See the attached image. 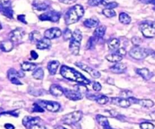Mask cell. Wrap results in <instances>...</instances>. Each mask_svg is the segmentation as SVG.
Listing matches in <instances>:
<instances>
[{
  "mask_svg": "<svg viewBox=\"0 0 155 129\" xmlns=\"http://www.w3.org/2000/svg\"><path fill=\"white\" fill-rule=\"evenodd\" d=\"M96 120L97 122H98V123L100 125H101L104 128H111L110 124H109L108 119H107V118L105 117V116H101V115H97Z\"/></svg>",
  "mask_w": 155,
  "mask_h": 129,
  "instance_id": "484cf974",
  "label": "cell"
},
{
  "mask_svg": "<svg viewBox=\"0 0 155 129\" xmlns=\"http://www.w3.org/2000/svg\"><path fill=\"white\" fill-rule=\"evenodd\" d=\"M140 128L142 129H153L154 128V125L150 122H142L140 124Z\"/></svg>",
  "mask_w": 155,
  "mask_h": 129,
  "instance_id": "b9f144b4",
  "label": "cell"
},
{
  "mask_svg": "<svg viewBox=\"0 0 155 129\" xmlns=\"http://www.w3.org/2000/svg\"><path fill=\"white\" fill-rule=\"evenodd\" d=\"M42 38V35L37 30H34V31H32L31 33L29 34V39L31 42H37L40 40Z\"/></svg>",
  "mask_w": 155,
  "mask_h": 129,
  "instance_id": "4dcf8cb0",
  "label": "cell"
},
{
  "mask_svg": "<svg viewBox=\"0 0 155 129\" xmlns=\"http://www.w3.org/2000/svg\"><path fill=\"white\" fill-rule=\"evenodd\" d=\"M106 30H107V27L104 25H101L98 26V27H96L95 31H94L93 36H95L97 39H101L104 36V34H105Z\"/></svg>",
  "mask_w": 155,
  "mask_h": 129,
  "instance_id": "d4e9b609",
  "label": "cell"
},
{
  "mask_svg": "<svg viewBox=\"0 0 155 129\" xmlns=\"http://www.w3.org/2000/svg\"><path fill=\"white\" fill-rule=\"evenodd\" d=\"M132 42H133V44L135 46H139V45H140L141 42H142V40H141L140 38L135 36V37H133V39H132Z\"/></svg>",
  "mask_w": 155,
  "mask_h": 129,
  "instance_id": "f6af8a7d",
  "label": "cell"
},
{
  "mask_svg": "<svg viewBox=\"0 0 155 129\" xmlns=\"http://www.w3.org/2000/svg\"><path fill=\"white\" fill-rule=\"evenodd\" d=\"M51 40L47 38H42L39 42H36V48L39 50L48 49L51 47Z\"/></svg>",
  "mask_w": 155,
  "mask_h": 129,
  "instance_id": "44dd1931",
  "label": "cell"
},
{
  "mask_svg": "<svg viewBox=\"0 0 155 129\" xmlns=\"http://www.w3.org/2000/svg\"><path fill=\"white\" fill-rule=\"evenodd\" d=\"M82 117H83V113L80 110H77L64 116L61 119V122L66 125H72V124L77 123L79 121L81 120Z\"/></svg>",
  "mask_w": 155,
  "mask_h": 129,
  "instance_id": "8992f818",
  "label": "cell"
},
{
  "mask_svg": "<svg viewBox=\"0 0 155 129\" xmlns=\"http://www.w3.org/2000/svg\"><path fill=\"white\" fill-rule=\"evenodd\" d=\"M98 39L95 37V36H92V37L89 38V39L88 40L87 44H86V49L88 50H92L95 47L96 45V42Z\"/></svg>",
  "mask_w": 155,
  "mask_h": 129,
  "instance_id": "836d02e7",
  "label": "cell"
},
{
  "mask_svg": "<svg viewBox=\"0 0 155 129\" xmlns=\"http://www.w3.org/2000/svg\"><path fill=\"white\" fill-rule=\"evenodd\" d=\"M49 92L54 97H61L64 95V89L59 85H51L49 89Z\"/></svg>",
  "mask_w": 155,
  "mask_h": 129,
  "instance_id": "d6986e66",
  "label": "cell"
},
{
  "mask_svg": "<svg viewBox=\"0 0 155 129\" xmlns=\"http://www.w3.org/2000/svg\"><path fill=\"white\" fill-rule=\"evenodd\" d=\"M110 103L122 108H128L132 105L130 100L125 98H110Z\"/></svg>",
  "mask_w": 155,
  "mask_h": 129,
  "instance_id": "9a60e30c",
  "label": "cell"
},
{
  "mask_svg": "<svg viewBox=\"0 0 155 129\" xmlns=\"http://www.w3.org/2000/svg\"><path fill=\"white\" fill-rule=\"evenodd\" d=\"M61 18V13L56 11H49L45 13L39 15V19L42 21H51V22L57 23L58 22Z\"/></svg>",
  "mask_w": 155,
  "mask_h": 129,
  "instance_id": "9c48e42d",
  "label": "cell"
},
{
  "mask_svg": "<svg viewBox=\"0 0 155 129\" xmlns=\"http://www.w3.org/2000/svg\"><path fill=\"white\" fill-rule=\"evenodd\" d=\"M119 21L121 24H125V25H127V24H130L131 23V18L129 15H127L125 12H121L119 15Z\"/></svg>",
  "mask_w": 155,
  "mask_h": 129,
  "instance_id": "1f68e13d",
  "label": "cell"
},
{
  "mask_svg": "<svg viewBox=\"0 0 155 129\" xmlns=\"http://www.w3.org/2000/svg\"><path fill=\"white\" fill-rule=\"evenodd\" d=\"M14 48V43L12 41L5 40L0 43V51L3 52H9Z\"/></svg>",
  "mask_w": 155,
  "mask_h": 129,
  "instance_id": "603a6c76",
  "label": "cell"
},
{
  "mask_svg": "<svg viewBox=\"0 0 155 129\" xmlns=\"http://www.w3.org/2000/svg\"><path fill=\"white\" fill-rule=\"evenodd\" d=\"M107 112H108V113H110V114L113 117L116 118V119H119V120H120V121L125 120V118H126L125 116H123V115H121V114H120V113H117V112L114 111V110H108Z\"/></svg>",
  "mask_w": 155,
  "mask_h": 129,
  "instance_id": "f35d334b",
  "label": "cell"
},
{
  "mask_svg": "<svg viewBox=\"0 0 155 129\" xmlns=\"http://www.w3.org/2000/svg\"><path fill=\"white\" fill-rule=\"evenodd\" d=\"M0 12L8 18H10V19L13 18L14 12L11 6H3L0 5Z\"/></svg>",
  "mask_w": 155,
  "mask_h": 129,
  "instance_id": "4316f807",
  "label": "cell"
},
{
  "mask_svg": "<svg viewBox=\"0 0 155 129\" xmlns=\"http://www.w3.org/2000/svg\"><path fill=\"white\" fill-rule=\"evenodd\" d=\"M128 99L130 100L131 104H139L141 107H145V108H151L154 105V101L150 99H137L133 97H130Z\"/></svg>",
  "mask_w": 155,
  "mask_h": 129,
  "instance_id": "7c38bea8",
  "label": "cell"
},
{
  "mask_svg": "<svg viewBox=\"0 0 155 129\" xmlns=\"http://www.w3.org/2000/svg\"><path fill=\"white\" fill-rule=\"evenodd\" d=\"M51 2L48 0H34L33 2V8L38 11H45L51 8Z\"/></svg>",
  "mask_w": 155,
  "mask_h": 129,
  "instance_id": "2e32d148",
  "label": "cell"
},
{
  "mask_svg": "<svg viewBox=\"0 0 155 129\" xmlns=\"http://www.w3.org/2000/svg\"><path fill=\"white\" fill-rule=\"evenodd\" d=\"M103 15L105 17L108 18H111L113 17L116 16V12L114 9H110V8H104L102 10Z\"/></svg>",
  "mask_w": 155,
  "mask_h": 129,
  "instance_id": "8d00e7d4",
  "label": "cell"
},
{
  "mask_svg": "<svg viewBox=\"0 0 155 129\" xmlns=\"http://www.w3.org/2000/svg\"><path fill=\"white\" fill-rule=\"evenodd\" d=\"M8 79L10 80V82L13 84L17 85H21L22 82L20 81V78H23L24 77V73L21 71H17L16 69L11 68L8 69L7 73Z\"/></svg>",
  "mask_w": 155,
  "mask_h": 129,
  "instance_id": "ba28073f",
  "label": "cell"
},
{
  "mask_svg": "<svg viewBox=\"0 0 155 129\" xmlns=\"http://www.w3.org/2000/svg\"><path fill=\"white\" fill-rule=\"evenodd\" d=\"M120 45V42L117 38H112V39H109L107 42V45H108V48L111 51H116Z\"/></svg>",
  "mask_w": 155,
  "mask_h": 129,
  "instance_id": "f1b7e54d",
  "label": "cell"
},
{
  "mask_svg": "<svg viewBox=\"0 0 155 129\" xmlns=\"http://www.w3.org/2000/svg\"><path fill=\"white\" fill-rule=\"evenodd\" d=\"M38 104L48 111L51 112V113H56L58 112L61 109V104L58 102L49 101H39Z\"/></svg>",
  "mask_w": 155,
  "mask_h": 129,
  "instance_id": "30bf717a",
  "label": "cell"
},
{
  "mask_svg": "<svg viewBox=\"0 0 155 129\" xmlns=\"http://www.w3.org/2000/svg\"><path fill=\"white\" fill-rule=\"evenodd\" d=\"M149 116L151 117V119H152V120L155 121V111L152 112V113H151L149 114Z\"/></svg>",
  "mask_w": 155,
  "mask_h": 129,
  "instance_id": "11a10c76",
  "label": "cell"
},
{
  "mask_svg": "<svg viewBox=\"0 0 155 129\" xmlns=\"http://www.w3.org/2000/svg\"><path fill=\"white\" fill-rule=\"evenodd\" d=\"M59 66H60V62L58 60H51V61L48 62V65H47V69H48L50 75H55Z\"/></svg>",
  "mask_w": 155,
  "mask_h": 129,
  "instance_id": "7402d4cb",
  "label": "cell"
},
{
  "mask_svg": "<svg viewBox=\"0 0 155 129\" xmlns=\"http://www.w3.org/2000/svg\"><path fill=\"white\" fill-rule=\"evenodd\" d=\"M92 89L95 92H100L101 90V89H102V87H101V85L99 82H94L92 83Z\"/></svg>",
  "mask_w": 155,
  "mask_h": 129,
  "instance_id": "ee69618b",
  "label": "cell"
},
{
  "mask_svg": "<svg viewBox=\"0 0 155 129\" xmlns=\"http://www.w3.org/2000/svg\"><path fill=\"white\" fill-rule=\"evenodd\" d=\"M22 123L24 126L27 128H45L43 125L44 122L40 118L36 116H25L23 119Z\"/></svg>",
  "mask_w": 155,
  "mask_h": 129,
  "instance_id": "5b68a950",
  "label": "cell"
},
{
  "mask_svg": "<svg viewBox=\"0 0 155 129\" xmlns=\"http://www.w3.org/2000/svg\"><path fill=\"white\" fill-rule=\"evenodd\" d=\"M5 128H8V129H11V128H15V126L12 125H11V124H5Z\"/></svg>",
  "mask_w": 155,
  "mask_h": 129,
  "instance_id": "db71d44e",
  "label": "cell"
},
{
  "mask_svg": "<svg viewBox=\"0 0 155 129\" xmlns=\"http://www.w3.org/2000/svg\"><path fill=\"white\" fill-rule=\"evenodd\" d=\"M83 24L87 28H94V27H96L98 26L99 20L97 18H95V17H93V18H91L89 19L85 20Z\"/></svg>",
  "mask_w": 155,
  "mask_h": 129,
  "instance_id": "cb8c5ba5",
  "label": "cell"
},
{
  "mask_svg": "<svg viewBox=\"0 0 155 129\" xmlns=\"http://www.w3.org/2000/svg\"><path fill=\"white\" fill-rule=\"evenodd\" d=\"M64 95L68 99L71 101H80L83 98V94L78 90H70V89H64Z\"/></svg>",
  "mask_w": 155,
  "mask_h": 129,
  "instance_id": "4fadbf2b",
  "label": "cell"
},
{
  "mask_svg": "<svg viewBox=\"0 0 155 129\" xmlns=\"http://www.w3.org/2000/svg\"><path fill=\"white\" fill-rule=\"evenodd\" d=\"M24 36V30L21 28H17L9 33V39L13 43L19 42Z\"/></svg>",
  "mask_w": 155,
  "mask_h": 129,
  "instance_id": "5bb4252c",
  "label": "cell"
},
{
  "mask_svg": "<svg viewBox=\"0 0 155 129\" xmlns=\"http://www.w3.org/2000/svg\"><path fill=\"white\" fill-rule=\"evenodd\" d=\"M136 72L141 77L144 79L145 80L148 81L150 80L153 77L154 74L148 69V68H141V69H137L136 70Z\"/></svg>",
  "mask_w": 155,
  "mask_h": 129,
  "instance_id": "ffe728a7",
  "label": "cell"
},
{
  "mask_svg": "<svg viewBox=\"0 0 155 129\" xmlns=\"http://www.w3.org/2000/svg\"><path fill=\"white\" fill-rule=\"evenodd\" d=\"M154 53V51L151 49H148L146 48H142L139 45V46H135L130 49V56L133 58L136 59V60H143V59L146 58L148 56L151 55Z\"/></svg>",
  "mask_w": 155,
  "mask_h": 129,
  "instance_id": "277c9868",
  "label": "cell"
},
{
  "mask_svg": "<svg viewBox=\"0 0 155 129\" xmlns=\"http://www.w3.org/2000/svg\"><path fill=\"white\" fill-rule=\"evenodd\" d=\"M102 2L103 0H89L88 1V4H89V5L95 7V6H98L99 5H101Z\"/></svg>",
  "mask_w": 155,
  "mask_h": 129,
  "instance_id": "7bdbcfd3",
  "label": "cell"
},
{
  "mask_svg": "<svg viewBox=\"0 0 155 129\" xmlns=\"http://www.w3.org/2000/svg\"><path fill=\"white\" fill-rule=\"evenodd\" d=\"M152 56H153V57H154V58H155V52L153 53V54H152Z\"/></svg>",
  "mask_w": 155,
  "mask_h": 129,
  "instance_id": "680465c9",
  "label": "cell"
},
{
  "mask_svg": "<svg viewBox=\"0 0 155 129\" xmlns=\"http://www.w3.org/2000/svg\"><path fill=\"white\" fill-rule=\"evenodd\" d=\"M139 1L144 4H151L155 6V0H139Z\"/></svg>",
  "mask_w": 155,
  "mask_h": 129,
  "instance_id": "f907efd6",
  "label": "cell"
},
{
  "mask_svg": "<svg viewBox=\"0 0 155 129\" xmlns=\"http://www.w3.org/2000/svg\"><path fill=\"white\" fill-rule=\"evenodd\" d=\"M25 18H26V16L24 15H19L18 16V21H21V23H24V24H27V22L26 21Z\"/></svg>",
  "mask_w": 155,
  "mask_h": 129,
  "instance_id": "681fc988",
  "label": "cell"
},
{
  "mask_svg": "<svg viewBox=\"0 0 155 129\" xmlns=\"http://www.w3.org/2000/svg\"><path fill=\"white\" fill-rule=\"evenodd\" d=\"M72 34H73L72 31H71L69 28H66L64 30L63 33H62L64 39L65 41L70 40V39H71V37H72Z\"/></svg>",
  "mask_w": 155,
  "mask_h": 129,
  "instance_id": "74e56055",
  "label": "cell"
},
{
  "mask_svg": "<svg viewBox=\"0 0 155 129\" xmlns=\"http://www.w3.org/2000/svg\"><path fill=\"white\" fill-rule=\"evenodd\" d=\"M103 1H105V0H103Z\"/></svg>",
  "mask_w": 155,
  "mask_h": 129,
  "instance_id": "94428289",
  "label": "cell"
},
{
  "mask_svg": "<svg viewBox=\"0 0 155 129\" xmlns=\"http://www.w3.org/2000/svg\"><path fill=\"white\" fill-rule=\"evenodd\" d=\"M139 30L145 38L151 39L155 36V29L152 26V23L148 21L142 23L139 26Z\"/></svg>",
  "mask_w": 155,
  "mask_h": 129,
  "instance_id": "52a82bcc",
  "label": "cell"
},
{
  "mask_svg": "<svg viewBox=\"0 0 155 129\" xmlns=\"http://www.w3.org/2000/svg\"><path fill=\"white\" fill-rule=\"evenodd\" d=\"M61 35L62 32L60 29L58 27H53V28H50L45 30V33H44V37L51 40V39L59 38L60 36H61Z\"/></svg>",
  "mask_w": 155,
  "mask_h": 129,
  "instance_id": "e0dca14e",
  "label": "cell"
},
{
  "mask_svg": "<svg viewBox=\"0 0 155 129\" xmlns=\"http://www.w3.org/2000/svg\"><path fill=\"white\" fill-rule=\"evenodd\" d=\"M127 65L125 63H120V62H117V63H115L114 66H112L110 68V70L111 71L112 73L116 74H121L124 73L126 72L127 70Z\"/></svg>",
  "mask_w": 155,
  "mask_h": 129,
  "instance_id": "ac0fdd59",
  "label": "cell"
},
{
  "mask_svg": "<svg viewBox=\"0 0 155 129\" xmlns=\"http://www.w3.org/2000/svg\"><path fill=\"white\" fill-rule=\"evenodd\" d=\"M2 24L0 23V30H2Z\"/></svg>",
  "mask_w": 155,
  "mask_h": 129,
  "instance_id": "6f0895ef",
  "label": "cell"
},
{
  "mask_svg": "<svg viewBox=\"0 0 155 129\" xmlns=\"http://www.w3.org/2000/svg\"><path fill=\"white\" fill-rule=\"evenodd\" d=\"M115 52H117V54H119L121 56H125L126 54H127V51H126V49L124 48H118L115 51Z\"/></svg>",
  "mask_w": 155,
  "mask_h": 129,
  "instance_id": "7dc6e473",
  "label": "cell"
},
{
  "mask_svg": "<svg viewBox=\"0 0 155 129\" xmlns=\"http://www.w3.org/2000/svg\"><path fill=\"white\" fill-rule=\"evenodd\" d=\"M75 65L77 66H78L79 68H80L81 69H83V71H85V72H86L87 73H89L92 78L98 79L101 77V73H100L98 70L93 69L92 67L85 64V63H81V62H77V63H75Z\"/></svg>",
  "mask_w": 155,
  "mask_h": 129,
  "instance_id": "8fae6325",
  "label": "cell"
},
{
  "mask_svg": "<svg viewBox=\"0 0 155 129\" xmlns=\"http://www.w3.org/2000/svg\"><path fill=\"white\" fill-rule=\"evenodd\" d=\"M102 5H104L105 8H110V9H114L115 8H117L118 6V3L116 2H105L104 1L102 2L101 3Z\"/></svg>",
  "mask_w": 155,
  "mask_h": 129,
  "instance_id": "60d3db41",
  "label": "cell"
},
{
  "mask_svg": "<svg viewBox=\"0 0 155 129\" xmlns=\"http://www.w3.org/2000/svg\"><path fill=\"white\" fill-rule=\"evenodd\" d=\"M121 96H123V98H128L130 97H132L133 95V93H132L130 91H123L120 94Z\"/></svg>",
  "mask_w": 155,
  "mask_h": 129,
  "instance_id": "bcb514c9",
  "label": "cell"
},
{
  "mask_svg": "<svg viewBox=\"0 0 155 129\" xmlns=\"http://www.w3.org/2000/svg\"><path fill=\"white\" fill-rule=\"evenodd\" d=\"M107 82L108 83V84L114 85V80L112 78H108V79H107Z\"/></svg>",
  "mask_w": 155,
  "mask_h": 129,
  "instance_id": "f5cc1de1",
  "label": "cell"
},
{
  "mask_svg": "<svg viewBox=\"0 0 155 129\" xmlns=\"http://www.w3.org/2000/svg\"><path fill=\"white\" fill-rule=\"evenodd\" d=\"M61 3H63L65 5H72L74 3L77 2V0H58Z\"/></svg>",
  "mask_w": 155,
  "mask_h": 129,
  "instance_id": "c3c4849f",
  "label": "cell"
},
{
  "mask_svg": "<svg viewBox=\"0 0 155 129\" xmlns=\"http://www.w3.org/2000/svg\"><path fill=\"white\" fill-rule=\"evenodd\" d=\"M60 73L66 79L72 82H77L78 84L89 85L91 83L90 80L86 79L80 72L74 69V68L69 67V66H65V65H63L61 67Z\"/></svg>",
  "mask_w": 155,
  "mask_h": 129,
  "instance_id": "6da1fadb",
  "label": "cell"
},
{
  "mask_svg": "<svg viewBox=\"0 0 155 129\" xmlns=\"http://www.w3.org/2000/svg\"><path fill=\"white\" fill-rule=\"evenodd\" d=\"M30 56H31V58L33 60H36L38 58V54L35 51H30Z\"/></svg>",
  "mask_w": 155,
  "mask_h": 129,
  "instance_id": "816d5d0a",
  "label": "cell"
},
{
  "mask_svg": "<svg viewBox=\"0 0 155 129\" xmlns=\"http://www.w3.org/2000/svg\"><path fill=\"white\" fill-rule=\"evenodd\" d=\"M28 92L30 95L36 97H39L43 95L44 91L42 90V89H33V88H30V89H28Z\"/></svg>",
  "mask_w": 155,
  "mask_h": 129,
  "instance_id": "d590c367",
  "label": "cell"
},
{
  "mask_svg": "<svg viewBox=\"0 0 155 129\" xmlns=\"http://www.w3.org/2000/svg\"><path fill=\"white\" fill-rule=\"evenodd\" d=\"M85 13L84 8L80 5H76L68 10L64 15V21L67 25L75 24L83 17Z\"/></svg>",
  "mask_w": 155,
  "mask_h": 129,
  "instance_id": "7a4b0ae2",
  "label": "cell"
},
{
  "mask_svg": "<svg viewBox=\"0 0 155 129\" xmlns=\"http://www.w3.org/2000/svg\"><path fill=\"white\" fill-rule=\"evenodd\" d=\"M152 26L154 27V29H155V21H154V22L152 23Z\"/></svg>",
  "mask_w": 155,
  "mask_h": 129,
  "instance_id": "9f6ffc18",
  "label": "cell"
},
{
  "mask_svg": "<svg viewBox=\"0 0 155 129\" xmlns=\"http://www.w3.org/2000/svg\"><path fill=\"white\" fill-rule=\"evenodd\" d=\"M154 10H155V7H154Z\"/></svg>",
  "mask_w": 155,
  "mask_h": 129,
  "instance_id": "91938a15",
  "label": "cell"
},
{
  "mask_svg": "<svg viewBox=\"0 0 155 129\" xmlns=\"http://www.w3.org/2000/svg\"><path fill=\"white\" fill-rule=\"evenodd\" d=\"M36 66H37V65H36L35 63H31V62H27V61L24 62V63H21V69H22L23 71H27V72L34 70V69L36 68Z\"/></svg>",
  "mask_w": 155,
  "mask_h": 129,
  "instance_id": "f546056e",
  "label": "cell"
},
{
  "mask_svg": "<svg viewBox=\"0 0 155 129\" xmlns=\"http://www.w3.org/2000/svg\"><path fill=\"white\" fill-rule=\"evenodd\" d=\"M95 101L98 104H101V105H104V104H106L108 102L109 98L107 96H105V95H97Z\"/></svg>",
  "mask_w": 155,
  "mask_h": 129,
  "instance_id": "e575fe53",
  "label": "cell"
},
{
  "mask_svg": "<svg viewBox=\"0 0 155 129\" xmlns=\"http://www.w3.org/2000/svg\"><path fill=\"white\" fill-rule=\"evenodd\" d=\"M105 58L109 62H111V63H117V62H120L123 60V56L120 55L117 52H114L112 53V54H107Z\"/></svg>",
  "mask_w": 155,
  "mask_h": 129,
  "instance_id": "83f0119b",
  "label": "cell"
},
{
  "mask_svg": "<svg viewBox=\"0 0 155 129\" xmlns=\"http://www.w3.org/2000/svg\"><path fill=\"white\" fill-rule=\"evenodd\" d=\"M45 109L42 108L38 103H34L32 107V112H36V113H44Z\"/></svg>",
  "mask_w": 155,
  "mask_h": 129,
  "instance_id": "ab89813d",
  "label": "cell"
},
{
  "mask_svg": "<svg viewBox=\"0 0 155 129\" xmlns=\"http://www.w3.org/2000/svg\"><path fill=\"white\" fill-rule=\"evenodd\" d=\"M33 77L36 79L38 80H42L44 77V71L42 67L36 68V69H34L33 73Z\"/></svg>",
  "mask_w": 155,
  "mask_h": 129,
  "instance_id": "d6a6232c",
  "label": "cell"
},
{
  "mask_svg": "<svg viewBox=\"0 0 155 129\" xmlns=\"http://www.w3.org/2000/svg\"><path fill=\"white\" fill-rule=\"evenodd\" d=\"M82 39H83V35H82L81 31L78 29L74 30L72 34V37L71 39L69 45L70 51H71V54H73L74 55L79 54Z\"/></svg>",
  "mask_w": 155,
  "mask_h": 129,
  "instance_id": "3957f363",
  "label": "cell"
}]
</instances>
